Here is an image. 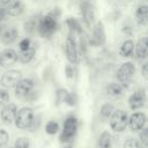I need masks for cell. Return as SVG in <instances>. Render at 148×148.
<instances>
[{
  "label": "cell",
  "instance_id": "obj_1",
  "mask_svg": "<svg viewBox=\"0 0 148 148\" xmlns=\"http://www.w3.org/2000/svg\"><path fill=\"white\" fill-rule=\"evenodd\" d=\"M57 28H58V23L56 17L52 14H47L39 17L36 31L43 38H50L57 31Z\"/></svg>",
  "mask_w": 148,
  "mask_h": 148
},
{
  "label": "cell",
  "instance_id": "obj_2",
  "mask_svg": "<svg viewBox=\"0 0 148 148\" xmlns=\"http://www.w3.org/2000/svg\"><path fill=\"white\" fill-rule=\"evenodd\" d=\"M128 114L125 110H114L110 117V126L114 132H123L127 127Z\"/></svg>",
  "mask_w": 148,
  "mask_h": 148
},
{
  "label": "cell",
  "instance_id": "obj_3",
  "mask_svg": "<svg viewBox=\"0 0 148 148\" xmlns=\"http://www.w3.org/2000/svg\"><path fill=\"white\" fill-rule=\"evenodd\" d=\"M34 117H35V114H34V110L31 108L24 106V108L20 109L17 111L15 120H14L16 127L20 130H27L29 127V125L31 124Z\"/></svg>",
  "mask_w": 148,
  "mask_h": 148
},
{
  "label": "cell",
  "instance_id": "obj_4",
  "mask_svg": "<svg viewBox=\"0 0 148 148\" xmlns=\"http://www.w3.org/2000/svg\"><path fill=\"white\" fill-rule=\"evenodd\" d=\"M135 73V66L131 61L124 62L117 71V79L123 87H127Z\"/></svg>",
  "mask_w": 148,
  "mask_h": 148
},
{
  "label": "cell",
  "instance_id": "obj_5",
  "mask_svg": "<svg viewBox=\"0 0 148 148\" xmlns=\"http://www.w3.org/2000/svg\"><path fill=\"white\" fill-rule=\"evenodd\" d=\"M76 131H77V119L75 117H68L64 123L62 132L60 134L59 140L64 143L68 142L74 138V135L76 134Z\"/></svg>",
  "mask_w": 148,
  "mask_h": 148
},
{
  "label": "cell",
  "instance_id": "obj_6",
  "mask_svg": "<svg viewBox=\"0 0 148 148\" xmlns=\"http://www.w3.org/2000/svg\"><path fill=\"white\" fill-rule=\"evenodd\" d=\"M34 90V81L29 77L21 79L15 86V96L21 99H25L27 96Z\"/></svg>",
  "mask_w": 148,
  "mask_h": 148
},
{
  "label": "cell",
  "instance_id": "obj_7",
  "mask_svg": "<svg viewBox=\"0 0 148 148\" xmlns=\"http://www.w3.org/2000/svg\"><path fill=\"white\" fill-rule=\"evenodd\" d=\"M22 79L21 71L17 69H9L5 72L0 79V83L5 88H13L16 86V83Z\"/></svg>",
  "mask_w": 148,
  "mask_h": 148
},
{
  "label": "cell",
  "instance_id": "obj_8",
  "mask_svg": "<svg viewBox=\"0 0 148 148\" xmlns=\"http://www.w3.org/2000/svg\"><path fill=\"white\" fill-rule=\"evenodd\" d=\"M65 52L66 58L71 64H76L77 61V46L76 40L73 36V34H69L65 42Z\"/></svg>",
  "mask_w": 148,
  "mask_h": 148
},
{
  "label": "cell",
  "instance_id": "obj_9",
  "mask_svg": "<svg viewBox=\"0 0 148 148\" xmlns=\"http://www.w3.org/2000/svg\"><path fill=\"white\" fill-rule=\"evenodd\" d=\"M105 43V30L103 23L99 21L92 27V34L90 37V44L94 46H101Z\"/></svg>",
  "mask_w": 148,
  "mask_h": 148
},
{
  "label": "cell",
  "instance_id": "obj_10",
  "mask_svg": "<svg viewBox=\"0 0 148 148\" xmlns=\"http://www.w3.org/2000/svg\"><path fill=\"white\" fill-rule=\"evenodd\" d=\"M146 102V91L145 89L135 90L128 98V105L132 110H139L145 105Z\"/></svg>",
  "mask_w": 148,
  "mask_h": 148
},
{
  "label": "cell",
  "instance_id": "obj_11",
  "mask_svg": "<svg viewBox=\"0 0 148 148\" xmlns=\"http://www.w3.org/2000/svg\"><path fill=\"white\" fill-rule=\"evenodd\" d=\"M17 61V53L13 49H5L0 52V66L1 67H10Z\"/></svg>",
  "mask_w": 148,
  "mask_h": 148
},
{
  "label": "cell",
  "instance_id": "obj_12",
  "mask_svg": "<svg viewBox=\"0 0 148 148\" xmlns=\"http://www.w3.org/2000/svg\"><path fill=\"white\" fill-rule=\"evenodd\" d=\"M146 124V114L143 112H134L131 114L127 121V126L132 131H141Z\"/></svg>",
  "mask_w": 148,
  "mask_h": 148
},
{
  "label": "cell",
  "instance_id": "obj_13",
  "mask_svg": "<svg viewBox=\"0 0 148 148\" xmlns=\"http://www.w3.org/2000/svg\"><path fill=\"white\" fill-rule=\"evenodd\" d=\"M16 113H17L16 105L14 103H7L6 105H3V108L0 112V116H1V119L5 124L10 125L12 123H14Z\"/></svg>",
  "mask_w": 148,
  "mask_h": 148
},
{
  "label": "cell",
  "instance_id": "obj_14",
  "mask_svg": "<svg viewBox=\"0 0 148 148\" xmlns=\"http://www.w3.org/2000/svg\"><path fill=\"white\" fill-rule=\"evenodd\" d=\"M80 9H81V15H82V18L86 23L87 27H92L94 24V9H92V6L90 5V2L88 1H82L81 5H80Z\"/></svg>",
  "mask_w": 148,
  "mask_h": 148
},
{
  "label": "cell",
  "instance_id": "obj_15",
  "mask_svg": "<svg viewBox=\"0 0 148 148\" xmlns=\"http://www.w3.org/2000/svg\"><path fill=\"white\" fill-rule=\"evenodd\" d=\"M24 10V3L21 0H12L8 2V6L6 7L7 15L9 16H18Z\"/></svg>",
  "mask_w": 148,
  "mask_h": 148
},
{
  "label": "cell",
  "instance_id": "obj_16",
  "mask_svg": "<svg viewBox=\"0 0 148 148\" xmlns=\"http://www.w3.org/2000/svg\"><path fill=\"white\" fill-rule=\"evenodd\" d=\"M135 49V54L138 59H146L147 53H148V39L147 37H141L136 45H134Z\"/></svg>",
  "mask_w": 148,
  "mask_h": 148
},
{
  "label": "cell",
  "instance_id": "obj_17",
  "mask_svg": "<svg viewBox=\"0 0 148 148\" xmlns=\"http://www.w3.org/2000/svg\"><path fill=\"white\" fill-rule=\"evenodd\" d=\"M36 45L35 44H31L29 46V49L24 50V51H20V53L17 54V60L21 62V64H28L30 62L34 57H35V53H36Z\"/></svg>",
  "mask_w": 148,
  "mask_h": 148
},
{
  "label": "cell",
  "instance_id": "obj_18",
  "mask_svg": "<svg viewBox=\"0 0 148 148\" xmlns=\"http://www.w3.org/2000/svg\"><path fill=\"white\" fill-rule=\"evenodd\" d=\"M18 37V31L16 28H9L7 30L3 31V34L1 35V42L3 45L8 46V45H12L16 38Z\"/></svg>",
  "mask_w": 148,
  "mask_h": 148
},
{
  "label": "cell",
  "instance_id": "obj_19",
  "mask_svg": "<svg viewBox=\"0 0 148 148\" xmlns=\"http://www.w3.org/2000/svg\"><path fill=\"white\" fill-rule=\"evenodd\" d=\"M147 17H148V7L146 5L139 6L136 8V12H135L136 23L139 25H145L147 23Z\"/></svg>",
  "mask_w": 148,
  "mask_h": 148
},
{
  "label": "cell",
  "instance_id": "obj_20",
  "mask_svg": "<svg viewBox=\"0 0 148 148\" xmlns=\"http://www.w3.org/2000/svg\"><path fill=\"white\" fill-rule=\"evenodd\" d=\"M39 21V16L37 15H32L30 16L25 22H24V31L27 34H34L37 30V24Z\"/></svg>",
  "mask_w": 148,
  "mask_h": 148
},
{
  "label": "cell",
  "instance_id": "obj_21",
  "mask_svg": "<svg viewBox=\"0 0 148 148\" xmlns=\"http://www.w3.org/2000/svg\"><path fill=\"white\" fill-rule=\"evenodd\" d=\"M133 51H134V42L132 39H126L123 43L121 47H120V54L123 57L127 58V57H131L132 56Z\"/></svg>",
  "mask_w": 148,
  "mask_h": 148
},
{
  "label": "cell",
  "instance_id": "obj_22",
  "mask_svg": "<svg viewBox=\"0 0 148 148\" xmlns=\"http://www.w3.org/2000/svg\"><path fill=\"white\" fill-rule=\"evenodd\" d=\"M106 90V94L109 96H112V97H116V96H119L123 94V86L119 84V83H114V82H111L106 86L105 88Z\"/></svg>",
  "mask_w": 148,
  "mask_h": 148
},
{
  "label": "cell",
  "instance_id": "obj_23",
  "mask_svg": "<svg viewBox=\"0 0 148 148\" xmlns=\"http://www.w3.org/2000/svg\"><path fill=\"white\" fill-rule=\"evenodd\" d=\"M66 23L71 30V34H82V28H81L79 20H76L74 17H68L66 20Z\"/></svg>",
  "mask_w": 148,
  "mask_h": 148
},
{
  "label": "cell",
  "instance_id": "obj_24",
  "mask_svg": "<svg viewBox=\"0 0 148 148\" xmlns=\"http://www.w3.org/2000/svg\"><path fill=\"white\" fill-rule=\"evenodd\" d=\"M98 147L99 148H111V135L109 132L104 131L101 133L98 138Z\"/></svg>",
  "mask_w": 148,
  "mask_h": 148
},
{
  "label": "cell",
  "instance_id": "obj_25",
  "mask_svg": "<svg viewBox=\"0 0 148 148\" xmlns=\"http://www.w3.org/2000/svg\"><path fill=\"white\" fill-rule=\"evenodd\" d=\"M113 111H114L113 105H112L111 103H105V104H103L102 108H101V117H103L104 119L110 118Z\"/></svg>",
  "mask_w": 148,
  "mask_h": 148
},
{
  "label": "cell",
  "instance_id": "obj_26",
  "mask_svg": "<svg viewBox=\"0 0 148 148\" xmlns=\"http://www.w3.org/2000/svg\"><path fill=\"white\" fill-rule=\"evenodd\" d=\"M58 130H59V124L57 121H54V120H50L45 126V132L47 134H50V135L56 134L58 132Z\"/></svg>",
  "mask_w": 148,
  "mask_h": 148
},
{
  "label": "cell",
  "instance_id": "obj_27",
  "mask_svg": "<svg viewBox=\"0 0 148 148\" xmlns=\"http://www.w3.org/2000/svg\"><path fill=\"white\" fill-rule=\"evenodd\" d=\"M124 148H143L142 145L134 138H131V139H127L124 143Z\"/></svg>",
  "mask_w": 148,
  "mask_h": 148
},
{
  "label": "cell",
  "instance_id": "obj_28",
  "mask_svg": "<svg viewBox=\"0 0 148 148\" xmlns=\"http://www.w3.org/2000/svg\"><path fill=\"white\" fill-rule=\"evenodd\" d=\"M67 92L68 91L66 89H64V88H60V89L57 90V92H56V102H57V105H59L60 103H62L65 101Z\"/></svg>",
  "mask_w": 148,
  "mask_h": 148
},
{
  "label": "cell",
  "instance_id": "obj_29",
  "mask_svg": "<svg viewBox=\"0 0 148 148\" xmlns=\"http://www.w3.org/2000/svg\"><path fill=\"white\" fill-rule=\"evenodd\" d=\"M66 104H68L69 106H74L77 103V95L75 92H67L66 98L64 101Z\"/></svg>",
  "mask_w": 148,
  "mask_h": 148
},
{
  "label": "cell",
  "instance_id": "obj_30",
  "mask_svg": "<svg viewBox=\"0 0 148 148\" xmlns=\"http://www.w3.org/2000/svg\"><path fill=\"white\" fill-rule=\"evenodd\" d=\"M29 146H30L29 140H28L27 138L22 136V138L16 139L15 145H14V147H13V148H29Z\"/></svg>",
  "mask_w": 148,
  "mask_h": 148
},
{
  "label": "cell",
  "instance_id": "obj_31",
  "mask_svg": "<svg viewBox=\"0 0 148 148\" xmlns=\"http://www.w3.org/2000/svg\"><path fill=\"white\" fill-rule=\"evenodd\" d=\"M9 103V92L6 89H0V106Z\"/></svg>",
  "mask_w": 148,
  "mask_h": 148
},
{
  "label": "cell",
  "instance_id": "obj_32",
  "mask_svg": "<svg viewBox=\"0 0 148 148\" xmlns=\"http://www.w3.org/2000/svg\"><path fill=\"white\" fill-rule=\"evenodd\" d=\"M9 135L5 130H0V148H5L6 145L8 143Z\"/></svg>",
  "mask_w": 148,
  "mask_h": 148
},
{
  "label": "cell",
  "instance_id": "obj_33",
  "mask_svg": "<svg viewBox=\"0 0 148 148\" xmlns=\"http://www.w3.org/2000/svg\"><path fill=\"white\" fill-rule=\"evenodd\" d=\"M39 124H40V117L39 116L38 117H34L31 124L29 125V127L27 130H29V131H36L39 127Z\"/></svg>",
  "mask_w": 148,
  "mask_h": 148
},
{
  "label": "cell",
  "instance_id": "obj_34",
  "mask_svg": "<svg viewBox=\"0 0 148 148\" xmlns=\"http://www.w3.org/2000/svg\"><path fill=\"white\" fill-rule=\"evenodd\" d=\"M140 143L142 146H147L148 143V130L147 128H142L140 133Z\"/></svg>",
  "mask_w": 148,
  "mask_h": 148
},
{
  "label": "cell",
  "instance_id": "obj_35",
  "mask_svg": "<svg viewBox=\"0 0 148 148\" xmlns=\"http://www.w3.org/2000/svg\"><path fill=\"white\" fill-rule=\"evenodd\" d=\"M31 40L29 38H23L20 43H18V47H20V51H24L27 49H29V46L31 45Z\"/></svg>",
  "mask_w": 148,
  "mask_h": 148
},
{
  "label": "cell",
  "instance_id": "obj_36",
  "mask_svg": "<svg viewBox=\"0 0 148 148\" xmlns=\"http://www.w3.org/2000/svg\"><path fill=\"white\" fill-rule=\"evenodd\" d=\"M65 74H66V76H67L68 79H71V77L74 76V68H73L72 65H67V66L65 67Z\"/></svg>",
  "mask_w": 148,
  "mask_h": 148
},
{
  "label": "cell",
  "instance_id": "obj_37",
  "mask_svg": "<svg viewBox=\"0 0 148 148\" xmlns=\"http://www.w3.org/2000/svg\"><path fill=\"white\" fill-rule=\"evenodd\" d=\"M141 73H142V76H143L145 79H147V77H148V64H147V62H145V64L142 65Z\"/></svg>",
  "mask_w": 148,
  "mask_h": 148
},
{
  "label": "cell",
  "instance_id": "obj_38",
  "mask_svg": "<svg viewBox=\"0 0 148 148\" xmlns=\"http://www.w3.org/2000/svg\"><path fill=\"white\" fill-rule=\"evenodd\" d=\"M6 16H7L6 8H0V21H1V20H3Z\"/></svg>",
  "mask_w": 148,
  "mask_h": 148
},
{
  "label": "cell",
  "instance_id": "obj_39",
  "mask_svg": "<svg viewBox=\"0 0 148 148\" xmlns=\"http://www.w3.org/2000/svg\"><path fill=\"white\" fill-rule=\"evenodd\" d=\"M9 1H12V0H0V2H1V3H8Z\"/></svg>",
  "mask_w": 148,
  "mask_h": 148
}]
</instances>
